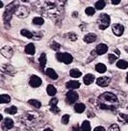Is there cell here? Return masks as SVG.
I'll use <instances>...</instances> for the list:
<instances>
[{
  "label": "cell",
  "instance_id": "6da1fadb",
  "mask_svg": "<svg viewBox=\"0 0 128 131\" xmlns=\"http://www.w3.org/2000/svg\"><path fill=\"white\" fill-rule=\"evenodd\" d=\"M97 102L98 107L102 110L114 111L119 107V99L116 96V94L108 92L99 95Z\"/></svg>",
  "mask_w": 128,
  "mask_h": 131
},
{
  "label": "cell",
  "instance_id": "7a4b0ae2",
  "mask_svg": "<svg viewBox=\"0 0 128 131\" xmlns=\"http://www.w3.org/2000/svg\"><path fill=\"white\" fill-rule=\"evenodd\" d=\"M63 4H65V2L62 1H47L44 2L43 6V14H45V16L56 18L62 15L63 13Z\"/></svg>",
  "mask_w": 128,
  "mask_h": 131
},
{
  "label": "cell",
  "instance_id": "3957f363",
  "mask_svg": "<svg viewBox=\"0 0 128 131\" xmlns=\"http://www.w3.org/2000/svg\"><path fill=\"white\" fill-rule=\"evenodd\" d=\"M40 114L37 112H34V111H30L25 113L22 117L20 118V122L22 124H24L25 126L27 127H35L36 125L39 124L40 123Z\"/></svg>",
  "mask_w": 128,
  "mask_h": 131
},
{
  "label": "cell",
  "instance_id": "277c9868",
  "mask_svg": "<svg viewBox=\"0 0 128 131\" xmlns=\"http://www.w3.org/2000/svg\"><path fill=\"white\" fill-rule=\"evenodd\" d=\"M19 6H17V2H12L10 5L7 6V9H6V11L4 13V21L7 23L9 21L11 20V17H12L13 15H16V12H17V8H18Z\"/></svg>",
  "mask_w": 128,
  "mask_h": 131
},
{
  "label": "cell",
  "instance_id": "5b68a950",
  "mask_svg": "<svg viewBox=\"0 0 128 131\" xmlns=\"http://www.w3.org/2000/svg\"><path fill=\"white\" fill-rule=\"evenodd\" d=\"M110 22H111V18L107 14H101L97 18V24L100 30H105L106 28H108Z\"/></svg>",
  "mask_w": 128,
  "mask_h": 131
},
{
  "label": "cell",
  "instance_id": "8992f818",
  "mask_svg": "<svg viewBox=\"0 0 128 131\" xmlns=\"http://www.w3.org/2000/svg\"><path fill=\"white\" fill-rule=\"evenodd\" d=\"M56 57H57L59 62H62V63L66 64V65L70 64L72 62V60H73V57L69 53H67V52H63V53L59 52V53H57Z\"/></svg>",
  "mask_w": 128,
  "mask_h": 131
},
{
  "label": "cell",
  "instance_id": "52a82bcc",
  "mask_svg": "<svg viewBox=\"0 0 128 131\" xmlns=\"http://www.w3.org/2000/svg\"><path fill=\"white\" fill-rule=\"evenodd\" d=\"M29 8L26 6H19L16 12V16L19 18H25L29 15Z\"/></svg>",
  "mask_w": 128,
  "mask_h": 131
},
{
  "label": "cell",
  "instance_id": "ba28073f",
  "mask_svg": "<svg viewBox=\"0 0 128 131\" xmlns=\"http://www.w3.org/2000/svg\"><path fill=\"white\" fill-rule=\"evenodd\" d=\"M79 95L76 92H73V91H69L66 93V102L69 103V104H73V103L78 99Z\"/></svg>",
  "mask_w": 128,
  "mask_h": 131
},
{
  "label": "cell",
  "instance_id": "9c48e42d",
  "mask_svg": "<svg viewBox=\"0 0 128 131\" xmlns=\"http://www.w3.org/2000/svg\"><path fill=\"white\" fill-rule=\"evenodd\" d=\"M111 82V78L108 76H101L96 79V84L100 87H107Z\"/></svg>",
  "mask_w": 128,
  "mask_h": 131
},
{
  "label": "cell",
  "instance_id": "30bf717a",
  "mask_svg": "<svg viewBox=\"0 0 128 131\" xmlns=\"http://www.w3.org/2000/svg\"><path fill=\"white\" fill-rule=\"evenodd\" d=\"M41 79L39 76L37 75H32L31 78H30L29 80V84L31 87H33V88H38V87H40L41 85Z\"/></svg>",
  "mask_w": 128,
  "mask_h": 131
},
{
  "label": "cell",
  "instance_id": "8fae6325",
  "mask_svg": "<svg viewBox=\"0 0 128 131\" xmlns=\"http://www.w3.org/2000/svg\"><path fill=\"white\" fill-rule=\"evenodd\" d=\"M1 54L6 58H11L14 55V50H13V48L11 46L6 45V46L1 48Z\"/></svg>",
  "mask_w": 128,
  "mask_h": 131
},
{
  "label": "cell",
  "instance_id": "7c38bea8",
  "mask_svg": "<svg viewBox=\"0 0 128 131\" xmlns=\"http://www.w3.org/2000/svg\"><path fill=\"white\" fill-rule=\"evenodd\" d=\"M112 30H113V33L116 35V36H121L124 32V27L121 24H114L113 27H112Z\"/></svg>",
  "mask_w": 128,
  "mask_h": 131
},
{
  "label": "cell",
  "instance_id": "4fadbf2b",
  "mask_svg": "<svg viewBox=\"0 0 128 131\" xmlns=\"http://www.w3.org/2000/svg\"><path fill=\"white\" fill-rule=\"evenodd\" d=\"M1 70H2V72H4V73L8 74V75H10V76H13L14 74L16 73V70H15V69L13 68L12 66H10V65L2 66V68H1Z\"/></svg>",
  "mask_w": 128,
  "mask_h": 131
},
{
  "label": "cell",
  "instance_id": "5bb4252c",
  "mask_svg": "<svg viewBox=\"0 0 128 131\" xmlns=\"http://www.w3.org/2000/svg\"><path fill=\"white\" fill-rule=\"evenodd\" d=\"M95 51H96L97 55H103V54H105L108 51V45H104V43H100V45L96 46Z\"/></svg>",
  "mask_w": 128,
  "mask_h": 131
},
{
  "label": "cell",
  "instance_id": "9a60e30c",
  "mask_svg": "<svg viewBox=\"0 0 128 131\" xmlns=\"http://www.w3.org/2000/svg\"><path fill=\"white\" fill-rule=\"evenodd\" d=\"M97 39V36L95 34H92V33H89L87 34L85 37H84V41L87 42V43H91V42H95Z\"/></svg>",
  "mask_w": 128,
  "mask_h": 131
},
{
  "label": "cell",
  "instance_id": "2e32d148",
  "mask_svg": "<svg viewBox=\"0 0 128 131\" xmlns=\"http://www.w3.org/2000/svg\"><path fill=\"white\" fill-rule=\"evenodd\" d=\"M83 81L85 83V85H91L92 82L95 81V75L94 74H86L85 76H84V79H83Z\"/></svg>",
  "mask_w": 128,
  "mask_h": 131
},
{
  "label": "cell",
  "instance_id": "e0dca14e",
  "mask_svg": "<svg viewBox=\"0 0 128 131\" xmlns=\"http://www.w3.org/2000/svg\"><path fill=\"white\" fill-rule=\"evenodd\" d=\"M66 88L67 89H78L80 87V83L78 81H75V80H72V81H68L66 83Z\"/></svg>",
  "mask_w": 128,
  "mask_h": 131
},
{
  "label": "cell",
  "instance_id": "ac0fdd59",
  "mask_svg": "<svg viewBox=\"0 0 128 131\" xmlns=\"http://www.w3.org/2000/svg\"><path fill=\"white\" fill-rule=\"evenodd\" d=\"M45 73H46V75H47V76H49V77L51 78V79H53V80L58 79V74L54 71L53 69H46Z\"/></svg>",
  "mask_w": 128,
  "mask_h": 131
},
{
  "label": "cell",
  "instance_id": "d6986e66",
  "mask_svg": "<svg viewBox=\"0 0 128 131\" xmlns=\"http://www.w3.org/2000/svg\"><path fill=\"white\" fill-rule=\"evenodd\" d=\"M35 51H36V49H35L34 45L29 43V45H26V47H25V52L28 54V55H34V54H35Z\"/></svg>",
  "mask_w": 128,
  "mask_h": 131
},
{
  "label": "cell",
  "instance_id": "ffe728a7",
  "mask_svg": "<svg viewBox=\"0 0 128 131\" xmlns=\"http://www.w3.org/2000/svg\"><path fill=\"white\" fill-rule=\"evenodd\" d=\"M14 126V122H13L12 119H5L4 123H3V127L6 128V129H11Z\"/></svg>",
  "mask_w": 128,
  "mask_h": 131
},
{
  "label": "cell",
  "instance_id": "44dd1931",
  "mask_svg": "<svg viewBox=\"0 0 128 131\" xmlns=\"http://www.w3.org/2000/svg\"><path fill=\"white\" fill-rule=\"evenodd\" d=\"M107 70V68H106V66L104 65V64H101V63H98L97 65L95 66V70L99 72V73H104L105 71Z\"/></svg>",
  "mask_w": 128,
  "mask_h": 131
},
{
  "label": "cell",
  "instance_id": "7402d4cb",
  "mask_svg": "<svg viewBox=\"0 0 128 131\" xmlns=\"http://www.w3.org/2000/svg\"><path fill=\"white\" fill-rule=\"evenodd\" d=\"M117 67L120 70H125L128 68V63L124 60H120V61L117 62Z\"/></svg>",
  "mask_w": 128,
  "mask_h": 131
},
{
  "label": "cell",
  "instance_id": "603a6c76",
  "mask_svg": "<svg viewBox=\"0 0 128 131\" xmlns=\"http://www.w3.org/2000/svg\"><path fill=\"white\" fill-rule=\"evenodd\" d=\"M70 76L73 78H79L81 75H82V72L80 71L79 70H77V69H72V70H70Z\"/></svg>",
  "mask_w": 128,
  "mask_h": 131
},
{
  "label": "cell",
  "instance_id": "cb8c5ba5",
  "mask_svg": "<svg viewBox=\"0 0 128 131\" xmlns=\"http://www.w3.org/2000/svg\"><path fill=\"white\" fill-rule=\"evenodd\" d=\"M20 34L22 35V36H24V37L28 38V39H34V34L33 33H31L30 31H28V30H26V29H22L20 31Z\"/></svg>",
  "mask_w": 128,
  "mask_h": 131
},
{
  "label": "cell",
  "instance_id": "d4e9b609",
  "mask_svg": "<svg viewBox=\"0 0 128 131\" xmlns=\"http://www.w3.org/2000/svg\"><path fill=\"white\" fill-rule=\"evenodd\" d=\"M85 109H86V107H85V105L83 103H77L74 106V110L77 113H83L85 111Z\"/></svg>",
  "mask_w": 128,
  "mask_h": 131
},
{
  "label": "cell",
  "instance_id": "484cf974",
  "mask_svg": "<svg viewBox=\"0 0 128 131\" xmlns=\"http://www.w3.org/2000/svg\"><path fill=\"white\" fill-rule=\"evenodd\" d=\"M46 91H47V94H49L50 96H53V95H55L56 93H57V90H56V88H55L53 85H48Z\"/></svg>",
  "mask_w": 128,
  "mask_h": 131
},
{
  "label": "cell",
  "instance_id": "4316f807",
  "mask_svg": "<svg viewBox=\"0 0 128 131\" xmlns=\"http://www.w3.org/2000/svg\"><path fill=\"white\" fill-rule=\"evenodd\" d=\"M81 130L82 131H91V123L88 121L83 122L82 125H81Z\"/></svg>",
  "mask_w": 128,
  "mask_h": 131
},
{
  "label": "cell",
  "instance_id": "83f0119b",
  "mask_svg": "<svg viewBox=\"0 0 128 131\" xmlns=\"http://www.w3.org/2000/svg\"><path fill=\"white\" fill-rule=\"evenodd\" d=\"M28 103L29 104H31L33 107H35V108H41V103L39 101V100H37V99H30L29 101H28Z\"/></svg>",
  "mask_w": 128,
  "mask_h": 131
},
{
  "label": "cell",
  "instance_id": "f1b7e54d",
  "mask_svg": "<svg viewBox=\"0 0 128 131\" xmlns=\"http://www.w3.org/2000/svg\"><path fill=\"white\" fill-rule=\"evenodd\" d=\"M39 62H40V65H41V69H43L44 68V66L46 64V55L44 53H42L41 55V57L39 59Z\"/></svg>",
  "mask_w": 128,
  "mask_h": 131
},
{
  "label": "cell",
  "instance_id": "f546056e",
  "mask_svg": "<svg viewBox=\"0 0 128 131\" xmlns=\"http://www.w3.org/2000/svg\"><path fill=\"white\" fill-rule=\"evenodd\" d=\"M119 121L125 124H128V115L121 114V113L119 114Z\"/></svg>",
  "mask_w": 128,
  "mask_h": 131
},
{
  "label": "cell",
  "instance_id": "4dcf8cb0",
  "mask_svg": "<svg viewBox=\"0 0 128 131\" xmlns=\"http://www.w3.org/2000/svg\"><path fill=\"white\" fill-rule=\"evenodd\" d=\"M11 100V97L8 94H1L0 95V102L1 103H8L10 102Z\"/></svg>",
  "mask_w": 128,
  "mask_h": 131
},
{
  "label": "cell",
  "instance_id": "1f68e13d",
  "mask_svg": "<svg viewBox=\"0 0 128 131\" xmlns=\"http://www.w3.org/2000/svg\"><path fill=\"white\" fill-rule=\"evenodd\" d=\"M5 112L10 115H15L17 112V108L16 106H11L7 108V109H5Z\"/></svg>",
  "mask_w": 128,
  "mask_h": 131
},
{
  "label": "cell",
  "instance_id": "d6a6232c",
  "mask_svg": "<svg viewBox=\"0 0 128 131\" xmlns=\"http://www.w3.org/2000/svg\"><path fill=\"white\" fill-rule=\"evenodd\" d=\"M105 5H106V2L103 1V0H100V1H97L95 3V8L97 10H102L105 7Z\"/></svg>",
  "mask_w": 128,
  "mask_h": 131
},
{
  "label": "cell",
  "instance_id": "836d02e7",
  "mask_svg": "<svg viewBox=\"0 0 128 131\" xmlns=\"http://www.w3.org/2000/svg\"><path fill=\"white\" fill-rule=\"evenodd\" d=\"M43 22H44V20H43L42 17H39V16H37V17H34L33 18V23L36 25H42L43 24Z\"/></svg>",
  "mask_w": 128,
  "mask_h": 131
},
{
  "label": "cell",
  "instance_id": "e575fe53",
  "mask_svg": "<svg viewBox=\"0 0 128 131\" xmlns=\"http://www.w3.org/2000/svg\"><path fill=\"white\" fill-rule=\"evenodd\" d=\"M50 47L52 49H54V50H56V51H58L59 49L61 48V45H60V43H58V42L53 41V42L51 43V45H50Z\"/></svg>",
  "mask_w": 128,
  "mask_h": 131
},
{
  "label": "cell",
  "instance_id": "d590c367",
  "mask_svg": "<svg viewBox=\"0 0 128 131\" xmlns=\"http://www.w3.org/2000/svg\"><path fill=\"white\" fill-rule=\"evenodd\" d=\"M108 59H109V62L113 64L115 61H117V59H118V56H117L116 54H109L108 55Z\"/></svg>",
  "mask_w": 128,
  "mask_h": 131
},
{
  "label": "cell",
  "instance_id": "8d00e7d4",
  "mask_svg": "<svg viewBox=\"0 0 128 131\" xmlns=\"http://www.w3.org/2000/svg\"><path fill=\"white\" fill-rule=\"evenodd\" d=\"M95 10L92 7H88L86 9V14H87L88 16H92V15H95Z\"/></svg>",
  "mask_w": 128,
  "mask_h": 131
},
{
  "label": "cell",
  "instance_id": "74e56055",
  "mask_svg": "<svg viewBox=\"0 0 128 131\" xmlns=\"http://www.w3.org/2000/svg\"><path fill=\"white\" fill-rule=\"evenodd\" d=\"M68 122H69V115H64L62 117V123L64 124H66Z\"/></svg>",
  "mask_w": 128,
  "mask_h": 131
},
{
  "label": "cell",
  "instance_id": "f35d334b",
  "mask_svg": "<svg viewBox=\"0 0 128 131\" xmlns=\"http://www.w3.org/2000/svg\"><path fill=\"white\" fill-rule=\"evenodd\" d=\"M67 36H68V39H69L70 41H75L76 40H77V35H76V34H74V33H69Z\"/></svg>",
  "mask_w": 128,
  "mask_h": 131
},
{
  "label": "cell",
  "instance_id": "ab89813d",
  "mask_svg": "<svg viewBox=\"0 0 128 131\" xmlns=\"http://www.w3.org/2000/svg\"><path fill=\"white\" fill-rule=\"evenodd\" d=\"M50 111H51L52 113H54V114H58L59 112H60V109L57 107V105H55V106L50 107Z\"/></svg>",
  "mask_w": 128,
  "mask_h": 131
},
{
  "label": "cell",
  "instance_id": "60d3db41",
  "mask_svg": "<svg viewBox=\"0 0 128 131\" xmlns=\"http://www.w3.org/2000/svg\"><path fill=\"white\" fill-rule=\"evenodd\" d=\"M57 103H58V99L54 97V98H52V99L50 100L49 104H50V106H55V105H57Z\"/></svg>",
  "mask_w": 128,
  "mask_h": 131
},
{
  "label": "cell",
  "instance_id": "b9f144b4",
  "mask_svg": "<svg viewBox=\"0 0 128 131\" xmlns=\"http://www.w3.org/2000/svg\"><path fill=\"white\" fill-rule=\"evenodd\" d=\"M94 131H106L105 130V128L102 126H97V127H95V130Z\"/></svg>",
  "mask_w": 128,
  "mask_h": 131
},
{
  "label": "cell",
  "instance_id": "7bdbcfd3",
  "mask_svg": "<svg viewBox=\"0 0 128 131\" xmlns=\"http://www.w3.org/2000/svg\"><path fill=\"white\" fill-rule=\"evenodd\" d=\"M72 131H80V128H79L78 125H74L72 127Z\"/></svg>",
  "mask_w": 128,
  "mask_h": 131
},
{
  "label": "cell",
  "instance_id": "ee69618b",
  "mask_svg": "<svg viewBox=\"0 0 128 131\" xmlns=\"http://www.w3.org/2000/svg\"><path fill=\"white\" fill-rule=\"evenodd\" d=\"M115 53H117V56H118V57H119V56L120 55V50H119V49H116V50H115Z\"/></svg>",
  "mask_w": 128,
  "mask_h": 131
},
{
  "label": "cell",
  "instance_id": "f6af8a7d",
  "mask_svg": "<svg viewBox=\"0 0 128 131\" xmlns=\"http://www.w3.org/2000/svg\"><path fill=\"white\" fill-rule=\"evenodd\" d=\"M112 3H113L114 5H118L120 3V1H112Z\"/></svg>",
  "mask_w": 128,
  "mask_h": 131
},
{
  "label": "cell",
  "instance_id": "bcb514c9",
  "mask_svg": "<svg viewBox=\"0 0 128 131\" xmlns=\"http://www.w3.org/2000/svg\"><path fill=\"white\" fill-rule=\"evenodd\" d=\"M43 131H53V130H52L51 128H46V129H44Z\"/></svg>",
  "mask_w": 128,
  "mask_h": 131
},
{
  "label": "cell",
  "instance_id": "7dc6e473",
  "mask_svg": "<svg viewBox=\"0 0 128 131\" xmlns=\"http://www.w3.org/2000/svg\"><path fill=\"white\" fill-rule=\"evenodd\" d=\"M2 6H3V2H2V1H0V8H2Z\"/></svg>",
  "mask_w": 128,
  "mask_h": 131
},
{
  "label": "cell",
  "instance_id": "c3c4849f",
  "mask_svg": "<svg viewBox=\"0 0 128 131\" xmlns=\"http://www.w3.org/2000/svg\"><path fill=\"white\" fill-rule=\"evenodd\" d=\"M126 82L128 83V73H127V76H126Z\"/></svg>",
  "mask_w": 128,
  "mask_h": 131
},
{
  "label": "cell",
  "instance_id": "681fc988",
  "mask_svg": "<svg viewBox=\"0 0 128 131\" xmlns=\"http://www.w3.org/2000/svg\"><path fill=\"white\" fill-rule=\"evenodd\" d=\"M126 51H128V47H126Z\"/></svg>",
  "mask_w": 128,
  "mask_h": 131
},
{
  "label": "cell",
  "instance_id": "f907efd6",
  "mask_svg": "<svg viewBox=\"0 0 128 131\" xmlns=\"http://www.w3.org/2000/svg\"><path fill=\"white\" fill-rule=\"evenodd\" d=\"M127 110H128V106H127Z\"/></svg>",
  "mask_w": 128,
  "mask_h": 131
}]
</instances>
